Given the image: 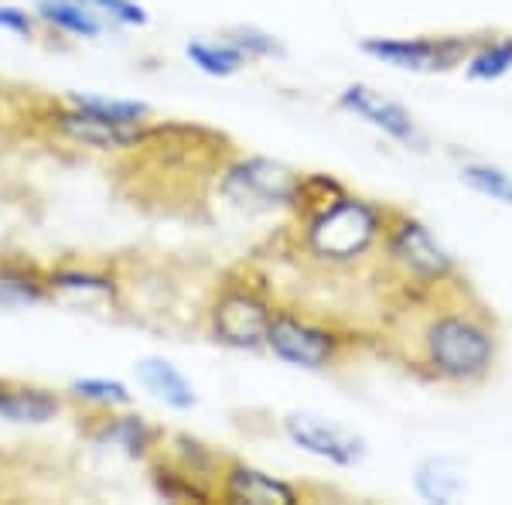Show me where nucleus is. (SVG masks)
Returning a JSON list of instances; mask_svg holds the SVG:
<instances>
[{
    "label": "nucleus",
    "mask_w": 512,
    "mask_h": 505,
    "mask_svg": "<svg viewBox=\"0 0 512 505\" xmlns=\"http://www.w3.org/2000/svg\"><path fill=\"white\" fill-rule=\"evenodd\" d=\"M379 212L362 198H335L308 222V250L325 263L359 260L379 236Z\"/></svg>",
    "instance_id": "f257e3e1"
},
{
    "label": "nucleus",
    "mask_w": 512,
    "mask_h": 505,
    "mask_svg": "<svg viewBox=\"0 0 512 505\" xmlns=\"http://www.w3.org/2000/svg\"><path fill=\"white\" fill-rule=\"evenodd\" d=\"M297 175L284 161L270 157H243L219 181V192L229 205L243 212H274L280 205H294L297 195Z\"/></svg>",
    "instance_id": "f03ea898"
},
{
    "label": "nucleus",
    "mask_w": 512,
    "mask_h": 505,
    "mask_svg": "<svg viewBox=\"0 0 512 505\" xmlns=\"http://www.w3.org/2000/svg\"><path fill=\"white\" fill-rule=\"evenodd\" d=\"M427 359L448 379H478L492 366V335L468 318H437L427 328Z\"/></svg>",
    "instance_id": "7ed1b4c3"
},
{
    "label": "nucleus",
    "mask_w": 512,
    "mask_h": 505,
    "mask_svg": "<svg viewBox=\"0 0 512 505\" xmlns=\"http://www.w3.org/2000/svg\"><path fill=\"white\" fill-rule=\"evenodd\" d=\"M48 127H52L55 137L69 140L76 147H86V151H96V154H127V151H137L144 144L147 130L151 123H120V120H110V117H99V113H89V110H79V106L59 103L52 106L48 113Z\"/></svg>",
    "instance_id": "20e7f679"
},
{
    "label": "nucleus",
    "mask_w": 512,
    "mask_h": 505,
    "mask_svg": "<svg viewBox=\"0 0 512 505\" xmlns=\"http://www.w3.org/2000/svg\"><path fill=\"white\" fill-rule=\"evenodd\" d=\"M267 345L280 362L297 369H325L338 355V338L328 328L311 325L291 311H277L267 328Z\"/></svg>",
    "instance_id": "39448f33"
},
{
    "label": "nucleus",
    "mask_w": 512,
    "mask_h": 505,
    "mask_svg": "<svg viewBox=\"0 0 512 505\" xmlns=\"http://www.w3.org/2000/svg\"><path fill=\"white\" fill-rule=\"evenodd\" d=\"M284 434L291 437L294 447L338 468H352L366 458V441L355 430L335 424L328 417H318V413H287Z\"/></svg>",
    "instance_id": "423d86ee"
},
{
    "label": "nucleus",
    "mask_w": 512,
    "mask_h": 505,
    "mask_svg": "<svg viewBox=\"0 0 512 505\" xmlns=\"http://www.w3.org/2000/svg\"><path fill=\"white\" fill-rule=\"evenodd\" d=\"M270 304L253 291H226L212 304L209 328L216 342L229 345V349H260L267 342L270 328Z\"/></svg>",
    "instance_id": "0eeeda50"
},
{
    "label": "nucleus",
    "mask_w": 512,
    "mask_h": 505,
    "mask_svg": "<svg viewBox=\"0 0 512 505\" xmlns=\"http://www.w3.org/2000/svg\"><path fill=\"white\" fill-rule=\"evenodd\" d=\"M362 52L373 59L407 72H437L451 69L468 52V41L461 38H366Z\"/></svg>",
    "instance_id": "6e6552de"
},
{
    "label": "nucleus",
    "mask_w": 512,
    "mask_h": 505,
    "mask_svg": "<svg viewBox=\"0 0 512 505\" xmlns=\"http://www.w3.org/2000/svg\"><path fill=\"white\" fill-rule=\"evenodd\" d=\"M390 260L414 280H441L451 273V256L417 219H400L390 236Z\"/></svg>",
    "instance_id": "1a4fd4ad"
},
{
    "label": "nucleus",
    "mask_w": 512,
    "mask_h": 505,
    "mask_svg": "<svg viewBox=\"0 0 512 505\" xmlns=\"http://www.w3.org/2000/svg\"><path fill=\"white\" fill-rule=\"evenodd\" d=\"M338 106H342L345 113H352V117L366 120L369 127L383 130L386 137L400 140V144H417L420 140L417 123H414V117H410V110H403L396 99L376 93L373 86H362V82L345 86L342 96H338Z\"/></svg>",
    "instance_id": "9d476101"
},
{
    "label": "nucleus",
    "mask_w": 512,
    "mask_h": 505,
    "mask_svg": "<svg viewBox=\"0 0 512 505\" xmlns=\"http://www.w3.org/2000/svg\"><path fill=\"white\" fill-rule=\"evenodd\" d=\"M48 297L65 304H120V280L99 267H52L45 270Z\"/></svg>",
    "instance_id": "9b49d317"
},
{
    "label": "nucleus",
    "mask_w": 512,
    "mask_h": 505,
    "mask_svg": "<svg viewBox=\"0 0 512 505\" xmlns=\"http://www.w3.org/2000/svg\"><path fill=\"white\" fill-rule=\"evenodd\" d=\"M89 437L99 447H113V451L127 454L134 461H147L158 451L161 430L147 424V417H140V413L103 410V417H96V424L89 427Z\"/></svg>",
    "instance_id": "f8f14e48"
},
{
    "label": "nucleus",
    "mask_w": 512,
    "mask_h": 505,
    "mask_svg": "<svg viewBox=\"0 0 512 505\" xmlns=\"http://www.w3.org/2000/svg\"><path fill=\"white\" fill-rule=\"evenodd\" d=\"M65 410V396L45 386L14 383V379H0V420L18 427H41L52 424Z\"/></svg>",
    "instance_id": "ddd939ff"
},
{
    "label": "nucleus",
    "mask_w": 512,
    "mask_h": 505,
    "mask_svg": "<svg viewBox=\"0 0 512 505\" xmlns=\"http://www.w3.org/2000/svg\"><path fill=\"white\" fill-rule=\"evenodd\" d=\"M222 499L226 502H250V505H294L301 502L294 485L280 482L267 471L233 461L222 475Z\"/></svg>",
    "instance_id": "4468645a"
},
{
    "label": "nucleus",
    "mask_w": 512,
    "mask_h": 505,
    "mask_svg": "<svg viewBox=\"0 0 512 505\" xmlns=\"http://www.w3.org/2000/svg\"><path fill=\"white\" fill-rule=\"evenodd\" d=\"M134 372H137L140 386H144L147 393L154 396V400H161L168 410L188 413V410H195V407H198L195 386L188 383V376L175 366V362L158 359V355H147V359H140V362H137Z\"/></svg>",
    "instance_id": "2eb2a0df"
},
{
    "label": "nucleus",
    "mask_w": 512,
    "mask_h": 505,
    "mask_svg": "<svg viewBox=\"0 0 512 505\" xmlns=\"http://www.w3.org/2000/svg\"><path fill=\"white\" fill-rule=\"evenodd\" d=\"M35 18L45 24V28L59 31V35L69 38H103V31L110 28L93 7H86L82 0H35Z\"/></svg>",
    "instance_id": "dca6fc26"
},
{
    "label": "nucleus",
    "mask_w": 512,
    "mask_h": 505,
    "mask_svg": "<svg viewBox=\"0 0 512 505\" xmlns=\"http://www.w3.org/2000/svg\"><path fill=\"white\" fill-rule=\"evenodd\" d=\"M45 301H52L45 270H38L35 263L0 260V311L35 308V304Z\"/></svg>",
    "instance_id": "f3484780"
},
{
    "label": "nucleus",
    "mask_w": 512,
    "mask_h": 505,
    "mask_svg": "<svg viewBox=\"0 0 512 505\" xmlns=\"http://www.w3.org/2000/svg\"><path fill=\"white\" fill-rule=\"evenodd\" d=\"M417 492L424 495L427 502H458L461 495L468 492V478H465V465L454 458H427L424 465L417 468Z\"/></svg>",
    "instance_id": "a211bd4d"
},
{
    "label": "nucleus",
    "mask_w": 512,
    "mask_h": 505,
    "mask_svg": "<svg viewBox=\"0 0 512 505\" xmlns=\"http://www.w3.org/2000/svg\"><path fill=\"white\" fill-rule=\"evenodd\" d=\"M185 55H188V62H192L198 72H205V76H212V79H229V76H236V72H243L246 65H250V59H246L236 45H229L226 38H222V41L192 38L185 45Z\"/></svg>",
    "instance_id": "6ab92c4d"
},
{
    "label": "nucleus",
    "mask_w": 512,
    "mask_h": 505,
    "mask_svg": "<svg viewBox=\"0 0 512 505\" xmlns=\"http://www.w3.org/2000/svg\"><path fill=\"white\" fill-rule=\"evenodd\" d=\"M65 396L76 403H86V407L103 410H130L134 407V393H130L127 383L120 379H106V376H79L72 379Z\"/></svg>",
    "instance_id": "aec40b11"
},
{
    "label": "nucleus",
    "mask_w": 512,
    "mask_h": 505,
    "mask_svg": "<svg viewBox=\"0 0 512 505\" xmlns=\"http://www.w3.org/2000/svg\"><path fill=\"white\" fill-rule=\"evenodd\" d=\"M65 103L79 106V110H89V113H99V117H110V120H120V123H147L151 120V106L140 103V99H120V96H103V93H72L62 96Z\"/></svg>",
    "instance_id": "412c9836"
},
{
    "label": "nucleus",
    "mask_w": 512,
    "mask_h": 505,
    "mask_svg": "<svg viewBox=\"0 0 512 505\" xmlns=\"http://www.w3.org/2000/svg\"><path fill=\"white\" fill-rule=\"evenodd\" d=\"M461 181H465L468 188H475L478 195L492 198V202L512 205V178L506 171L492 168V164H465V168H461Z\"/></svg>",
    "instance_id": "4be33fe9"
},
{
    "label": "nucleus",
    "mask_w": 512,
    "mask_h": 505,
    "mask_svg": "<svg viewBox=\"0 0 512 505\" xmlns=\"http://www.w3.org/2000/svg\"><path fill=\"white\" fill-rule=\"evenodd\" d=\"M82 4L93 7L99 18L106 24H117V28H147L151 24L147 7L137 0H82Z\"/></svg>",
    "instance_id": "5701e85b"
},
{
    "label": "nucleus",
    "mask_w": 512,
    "mask_h": 505,
    "mask_svg": "<svg viewBox=\"0 0 512 505\" xmlns=\"http://www.w3.org/2000/svg\"><path fill=\"white\" fill-rule=\"evenodd\" d=\"M222 38H226L229 45H236L250 62L253 59H280V55H284V45H280L274 35L260 31V28H233V31H226Z\"/></svg>",
    "instance_id": "b1692460"
},
{
    "label": "nucleus",
    "mask_w": 512,
    "mask_h": 505,
    "mask_svg": "<svg viewBox=\"0 0 512 505\" xmlns=\"http://www.w3.org/2000/svg\"><path fill=\"white\" fill-rule=\"evenodd\" d=\"M512 69V38L509 41H495L492 48H485V52H478L472 65H468V76L472 79H499L506 76V72Z\"/></svg>",
    "instance_id": "393cba45"
},
{
    "label": "nucleus",
    "mask_w": 512,
    "mask_h": 505,
    "mask_svg": "<svg viewBox=\"0 0 512 505\" xmlns=\"http://www.w3.org/2000/svg\"><path fill=\"white\" fill-rule=\"evenodd\" d=\"M38 18L35 11L28 7H11V4H0V31H11L14 38H35L38 35Z\"/></svg>",
    "instance_id": "a878e982"
}]
</instances>
